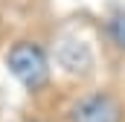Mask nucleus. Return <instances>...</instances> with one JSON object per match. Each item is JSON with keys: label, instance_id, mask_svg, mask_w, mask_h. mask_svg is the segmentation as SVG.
<instances>
[{"label": "nucleus", "instance_id": "nucleus-1", "mask_svg": "<svg viewBox=\"0 0 125 122\" xmlns=\"http://www.w3.org/2000/svg\"><path fill=\"white\" fill-rule=\"evenodd\" d=\"M6 67L9 73L26 87V90H41L47 81H50V64L47 55L38 44L32 41H18L9 52H6Z\"/></svg>", "mask_w": 125, "mask_h": 122}, {"label": "nucleus", "instance_id": "nucleus-2", "mask_svg": "<svg viewBox=\"0 0 125 122\" xmlns=\"http://www.w3.org/2000/svg\"><path fill=\"white\" fill-rule=\"evenodd\" d=\"M70 122H122V105L111 93H90L70 108Z\"/></svg>", "mask_w": 125, "mask_h": 122}, {"label": "nucleus", "instance_id": "nucleus-3", "mask_svg": "<svg viewBox=\"0 0 125 122\" xmlns=\"http://www.w3.org/2000/svg\"><path fill=\"white\" fill-rule=\"evenodd\" d=\"M55 58L67 73H76V76H84L90 67H93V55H90V47L84 41H76V38H67L58 44V52Z\"/></svg>", "mask_w": 125, "mask_h": 122}, {"label": "nucleus", "instance_id": "nucleus-4", "mask_svg": "<svg viewBox=\"0 0 125 122\" xmlns=\"http://www.w3.org/2000/svg\"><path fill=\"white\" fill-rule=\"evenodd\" d=\"M108 35H111V41L125 50V12H116L111 20H108Z\"/></svg>", "mask_w": 125, "mask_h": 122}]
</instances>
